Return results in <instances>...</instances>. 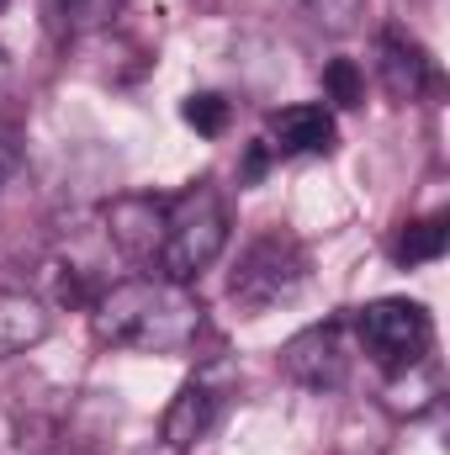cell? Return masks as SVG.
Here are the masks:
<instances>
[{"instance_id": "obj_9", "label": "cell", "mask_w": 450, "mask_h": 455, "mask_svg": "<svg viewBox=\"0 0 450 455\" xmlns=\"http://www.w3.org/2000/svg\"><path fill=\"white\" fill-rule=\"evenodd\" d=\"M276 154H334L339 143V127H334V112L329 107H286V112L270 116V138H265Z\"/></svg>"}, {"instance_id": "obj_5", "label": "cell", "mask_w": 450, "mask_h": 455, "mask_svg": "<svg viewBox=\"0 0 450 455\" xmlns=\"http://www.w3.org/2000/svg\"><path fill=\"white\" fill-rule=\"evenodd\" d=\"M355 355L360 349H355L350 318H329V323H313L281 344V371L308 392H339L355 371Z\"/></svg>"}, {"instance_id": "obj_16", "label": "cell", "mask_w": 450, "mask_h": 455, "mask_svg": "<svg viewBox=\"0 0 450 455\" xmlns=\"http://www.w3.org/2000/svg\"><path fill=\"white\" fill-rule=\"evenodd\" d=\"M11 164H16V148H11V138H0V175H5Z\"/></svg>"}, {"instance_id": "obj_18", "label": "cell", "mask_w": 450, "mask_h": 455, "mask_svg": "<svg viewBox=\"0 0 450 455\" xmlns=\"http://www.w3.org/2000/svg\"><path fill=\"white\" fill-rule=\"evenodd\" d=\"M0 75H5V53H0Z\"/></svg>"}, {"instance_id": "obj_6", "label": "cell", "mask_w": 450, "mask_h": 455, "mask_svg": "<svg viewBox=\"0 0 450 455\" xmlns=\"http://www.w3.org/2000/svg\"><path fill=\"white\" fill-rule=\"evenodd\" d=\"M223 408H228V376L223 371H197V376L175 392V403L165 408L159 440L175 445V451H191L197 440L213 435V424L223 419Z\"/></svg>"}, {"instance_id": "obj_15", "label": "cell", "mask_w": 450, "mask_h": 455, "mask_svg": "<svg viewBox=\"0 0 450 455\" xmlns=\"http://www.w3.org/2000/svg\"><path fill=\"white\" fill-rule=\"evenodd\" d=\"M360 5H366V0H302L308 21H313L318 32H334V37L360 21Z\"/></svg>"}, {"instance_id": "obj_10", "label": "cell", "mask_w": 450, "mask_h": 455, "mask_svg": "<svg viewBox=\"0 0 450 455\" xmlns=\"http://www.w3.org/2000/svg\"><path fill=\"white\" fill-rule=\"evenodd\" d=\"M48 339V307L27 291H0V360L27 355Z\"/></svg>"}, {"instance_id": "obj_4", "label": "cell", "mask_w": 450, "mask_h": 455, "mask_svg": "<svg viewBox=\"0 0 450 455\" xmlns=\"http://www.w3.org/2000/svg\"><path fill=\"white\" fill-rule=\"evenodd\" d=\"M355 349L382 371V376H398V371H414L430 360L435 349V318L424 313V302H408V297H382V302H366L355 318Z\"/></svg>"}, {"instance_id": "obj_1", "label": "cell", "mask_w": 450, "mask_h": 455, "mask_svg": "<svg viewBox=\"0 0 450 455\" xmlns=\"http://www.w3.org/2000/svg\"><path fill=\"white\" fill-rule=\"evenodd\" d=\"M202 323L197 291L165 275H127L91 297L96 339L127 355H186L202 339Z\"/></svg>"}, {"instance_id": "obj_3", "label": "cell", "mask_w": 450, "mask_h": 455, "mask_svg": "<svg viewBox=\"0 0 450 455\" xmlns=\"http://www.w3.org/2000/svg\"><path fill=\"white\" fill-rule=\"evenodd\" d=\"M302 281H308V249L286 228H270L244 243V254L228 275V302L244 318H265L270 307L292 302L302 291Z\"/></svg>"}, {"instance_id": "obj_12", "label": "cell", "mask_w": 450, "mask_h": 455, "mask_svg": "<svg viewBox=\"0 0 450 455\" xmlns=\"http://www.w3.org/2000/svg\"><path fill=\"white\" fill-rule=\"evenodd\" d=\"M450 243V223L435 212V218H419V223H403L398 228V238H392V259L408 270V265H430V259H440Z\"/></svg>"}, {"instance_id": "obj_2", "label": "cell", "mask_w": 450, "mask_h": 455, "mask_svg": "<svg viewBox=\"0 0 450 455\" xmlns=\"http://www.w3.org/2000/svg\"><path fill=\"white\" fill-rule=\"evenodd\" d=\"M228 196L218 191V180H191L186 191L165 196V238L149 275L191 286L202 270L218 265V254L228 249Z\"/></svg>"}, {"instance_id": "obj_11", "label": "cell", "mask_w": 450, "mask_h": 455, "mask_svg": "<svg viewBox=\"0 0 450 455\" xmlns=\"http://www.w3.org/2000/svg\"><path fill=\"white\" fill-rule=\"evenodd\" d=\"M48 11V27L59 37H91V32H107L122 11V0H43Z\"/></svg>"}, {"instance_id": "obj_8", "label": "cell", "mask_w": 450, "mask_h": 455, "mask_svg": "<svg viewBox=\"0 0 450 455\" xmlns=\"http://www.w3.org/2000/svg\"><path fill=\"white\" fill-rule=\"evenodd\" d=\"M107 238L117 243L122 259L154 270L159 238H165V196H117L107 207Z\"/></svg>"}, {"instance_id": "obj_13", "label": "cell", "mask_w": 450, "mask_h": 455, "mask_svg": "<svg viewBox=\"0 0 450 455\" xmlns=\"http://www.w3.org/2000/svg\"><path fill=\"white\" fill-rule=\"evenodd\" d=\"M324 96H329L334 107H360V96H366V75H360L350 59H329V64H324Z\"/></svg>"}, {"instance_id": "obj_14", "label": "cell", "mask_w": 450, "mask_h": 455, "mask_svg": "<svg viewBox=\"0 0 450 455\" xmlns=\"http://www.w3.org/2000/svg\"><path fill=\"white\" fill-rule=\"evenodd\" d=\"M181 116L197 127V132H207V138H218L228 127V116H233V107H228L218 91H202V96H186V107H181Z\"/></svg>"}, {"instance_id": "obj_7", "label": "cell", "mask_w": 450, "mask_h": 455, "mask_svg": "<svg viewBox=\"0 0 450 455\" xmlns=\"http://www.w3.org/2000/svg\"><path fill=\"white\" fill-rule=\"evenodd\" d=\"M376 80L392 101H419L440 85V69L419 37H408L403 27H387L376 37Z\"/></svg>"}, {"instance_id": "obj_17", "label": "cell", "mask_w": 450, "mask_h": 455, "mask_svg": "<svg viewBox=\"0 0 450 455\" xmlns=\"http://www.w3.org/2000/svg\"><path fill=\"white\" fill-rule=\"evenodd\" d=\"M138 455H186V451H175V445H165V440H159V445H149V451H138Z\"/></svg>"}]
</instances>
